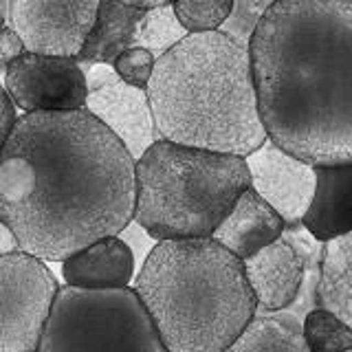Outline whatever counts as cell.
<instances>
[{
	"label": "cell",
	"mask_w": 352,
	"mask_h": 352,
	"mask_svg": "<svg viewBox=\"0 0 352 352\" xmlns=\"http://www.w3.org/2000/svg\"><path fill=\"white\" fill-rule=\"evenodd\" d=\"M135 214V161L86 110L18 117L0 150V220L20 251L64 262Z\"/></svg>",
	"instance_id": "1"
},
{
	"label": "cell",
	"mask_w": 352,
	"mask_h": 352,
	"mask_svg": "<svg viewBox=\"0 0 352 352\" xmlns=\"http://www.w3.org/2000/svg\"><path fill=\"white\" fill-rule=\"evenodd\" d=\"M264 135L313 168L352 163V3L278 0L249 42Z\"/></svg>",
	"instance_id": "2"
},
{
	"label": "cell",
	"mask_w": 352,
	"mask_h": 352,
	"mask_svg": "<svg viewBox=\"0 0 352 352\" xmlns=\"http://www.w3.org/2000/svg\"><path fill=\"white\" fill-rule=\"evenodd\" d=\"M146 95L163 141L245 159L267 139L249 49L220 31L187 36L154 62Z\"/></svg>",
	"instance_id": "3"
},
{
	"label": "cell",
	"mask_w": 352,
	"mask_h": 352,
	"mask_svg": "<svg viewBox=\"0 0 352 352\" xmlns=\"http://www.w3.org/2000/svg\"><path fill=\"white\" fill-rule=\"evenodd\" d=\"M135 293L168 352H225L258 313L242 260L212 238L154 242Z\"/></svg>",
	"instance_id": "4"
},
{
	"label": "cell",
	"mask_w": 352,
	"mask_h": 352,
	"mask_svg": "<svg viewBox=\"0 0 352 352\" xmlns=\"http://www.w3.org/2000/svg\"><path fill=\"white\" fill-rule=\"evenodd\" d=\"M249 187L245 159L159 139L135 161L132 223L152 238H212Z\"/></svg>",
	"instance_id": "5"
},
{
	"label": "cell",
	"mask_w": 352,
	"mask_h": 352,
	"mask_svg": "<svg viewBox=\"0 0 352 352\" xmlns=\"http://www.w3.org/2000/svg\"><path fill=\"white\" fill-rule=\"evenodd\" d=\"M38 352H168L135 289L60 286Z\"/></svg>",
	"instance_id": "6"
},
{
	"label": "cell",
	"mask_w": 352,
	"mask_h": 352,
	"mask_svg": "<svg viewBox=\"0 0 352 352\" xmlns=\"http://www.w3.org/2000/svg\"><path fill=\"white\" fill-rule=\"evenodd\" d=\"M58 280L25 251L0 256V352H38Z\"/></svg>",
	"instance_id": "7"
},
{
	"label": "cell",
	"mask_w": 352,
	"mask_h": 352,
	"mask_svg": "<svg viewBox=\"0 0 352 352\" xmlns=\"http://www.w3.org/2000/svg\"><path fill=\"white\" fill-rule=\"evenodd\" d=\"M97 7L95 0H16L7 20L27 53L77 60Z\"/></svg>",
	"instance_id": "8"
},
{
	"label": "cell",
	"mask_w": 352,
	"mask_h": 352,
	"mask_svg": "<svg viewBox=\"0 0 352 352\" xmlns=\"http://www.w3.org/2000/svg\"><path fill=\"white\" fill-rule=\"evenodd\" d=\"M5 91L16 110L29 113H69L84 110V69L71 58L22 53L5 71Z\"/></svg>",
	"instance_id": "9"
},
{
	"label": "cell",
	"mask_w": 352,
	"mask_h": 352,
	"mask_svg": "<svg viewBox=\"0 0 352 352\" xmlns=\"http://www.w3.org/2000/svg\"><path fill=\"white\" fill-rule=\"evenodd\" d=\"M249 172V187L278 214L286 227H297L306 214L315 190V168L275 143L264 139L245 157Z\"/></svg>",
	"instance_id": "10"
},
{
	"label": "cell",
	"mask_w": 352,
	"mask_h": 352,
	"mask_svg": "<svg viewBox=\"0 0 352 352\" xmlns=\"http://www.w3.org/2000/svg\"><path fill=\"white\" fill-rule=\"evenodd\" d=\"M84 110L113 132L132 161H139L141 154L161 139L146 91L124 84L119 77L88 93Z\"/></svg>",
	"instance_id": "11"
},
{
	"label": "cell",
	"mask_w": 352,
	"mask_h": 352,
	"mask_svg": "<svg viewBox=\"0 0 352 352\" xmlns=\"http://www.w3.org/2000/svg\"><path fill=\"white\" fill-rule=\"evenodd\" d=\"M260 313H280L297 302L306 280V262L284 238L242 260Z\"/></svg>",
	"instance_id": "12"
},
{
	"label": "cell",
	"mask_w": 352,
	"mask_h": 352,
	"mask_svg": "<svg viewBox=\"0 0 352 352\" xmlns=\"http://www.w3.org/2000/svg\"><path fill=\"white\" fill-rule=\"evenodd\" d=\"M284 220L247 187L214 229L212 240L238 260H247L284 236Z\"/></svg>",
	"instance_id": "13"
},
{
	"label": "cell",
	"mask_w": 352,
	"mask_h": 352,
	"mask_svg": "<svg viewBox=\"0 0 352 352\" xmlns=\"http://www.w3.org/2000/svg\"><path fill=\"white\" fill-rule=\"evenodd\" d=\"M352 163L315 168V190L300 225L317 242L352 231Z\"/></svg>",
	"instance_id": "14"
},
{
	"label": "cell",
	"mask_w": 352,
	"mask_h": 352,
	"mask_svg": "<svg viewBox=\"0 0 352 352\" xmlns=\"http://www.w3.org/2000/svg\"><path fill=\"white\" fill-rule=\"evenodd\" d=\"M66 286L86 291L126 289L135 275V253L121 236L93 242L62 262Z\"/></svg>",
	"instance_id": "15"
},
{
	"label": "cell",
	"mask_w": 352,
	"mask_h": 352,
	"mask_svg": "<svg viewBox=\"0 0 352 352\" xmlns=\"http://www.w3.org/2000/svg\"><path fill=\"white\" fill-rule=\"evenodd\" d=\"M157 5L159 3H99L95 22L75 62L82 69L93 64L113 66L121 53L135 47L141 18Z\"/></svg>",
	"instance_id": "16"
},
{
	"label": "cell",
	"mask_w": 352,
	"mask_h": 352,
	"mask_svg": "<svg viewBox=\"0 0 352 352\" xmlns=\"http://www.w3.org/2000/svg\"><path fill=\"white\" fill-rule=\"evenodd\" d=\"M317 308L352 324V236L324 242L315 282Z\"/></svg>",
	"instance_id": "17"
},
{
	"label": "cell",
	"mask_w": 352,
	"mask_h": 352,
	"mask_svg": "<svg viewBox=\"0 0 352 352\" xmlns=\"http://www.w3.org/2000/svg\"><path fill=\"white\" fill-rule=\"evenodd\" d=\"M225 352H311L300 319L291 313H256Z\"/></svg>",
	"instance_id": "18"
},
{
	"label": "cell",
	"mask_w": 352,
	"mask_h": 352,
	"mask_svg": "<svg viewBox=\"0 0 352 352\" xmlns=\"http://www.w3.org/2000/svg\"><path fill=\"white\" fill-rule=\"evenodd\" d=\"M183 38H187V31L176 20L172 3H159L141 18L135 36V47L146 49L154 60H159Z\"/></svg>",
	"instance_id": "19"
},
{
	"label": "cell",
	"mask_w": 352,
	"mask_h": 352,
	"mask_svg": "<svg viewBox=\"0 0 352 352\" xmlns=\"http://www.w3.org/2000/svg\"><path fill=\"white\" fill-rule=\"evenodd\" d=\"M302 335L311 352H348L352 350V326L333 313L313 306L302 319Z\"/></svg>",
	"instance_id": "20"
},
{
	"label": "cell",
	"mask_w": 352,
	"mask_h": 352,
	"mask_svg": "<svg viewBox=\"0 0 352 352\" xmlns=\"http://www.w3.org/2000/svg\"><path fill=\"white\" fill-rule=\"evenodd\" d=\"M231 5V0H179L172 3V9L187 36H194L218 31L227 20Z\"/></svg>",
	"instance_id": "21"
},
{
	"label": "cell",
	"mask_w": 352,
	"mask_h": 352,
	"mask_svg": "<svg viewBox=\"0 0 352 352\" xmlns=\"http://www.w3.org/2000/svg\"><path fill=\"white\" fill-rule=\"evenodd\" d=\"M269 0H264V3L262 0H240V3H234L227 20L218 31L229 36L231 40H236L242 47H249L253 31H256L258 22L264 11L269 9Z\"/></svg>",
	"instance_id": "22"
},
{
	"label": "cell",
	"mask_w": 352,
	"mask_h": 352,
	"mask_svg": "<svg viewBox=\"0 0 352 352\" xmlns=\"http://www.w3.org/2000/svg\"><path fill=\"white\" fill-rule=\"evenodd\" d=\"M154 62H157V60H154L146 49L132 47V49L121 53L119 58L113 62V71L124 84L146 91V86H148L150 77H152Z\"/></svg>",
	"instance_id": "23"
},
{
	"label": "cell",
	"mask_w": 352,
	"mask_h": 352,
	"mask_svg": "<svg viewBox=\"0 0 352 352\" xmlns=\"http://www.w3.org/2000/svg\"><path fill=\"white\" fill-rule=\"evenodd\" d=\"M22 53H27L22 47L20 38L16 36V31L11 27H5L0 31V71H7V66L18 60Z\"/></svg>",
	"instance_id": "24"
},
{
	"label": "cell",
	"mask_w": 352,
	"mask_h": 352,
	"mask_svg": "<svg viewBox=\"0 0 352 352\" xmlns=\"http://www.w3.org/2000/svg\"><path fill=\"white\" fill-rule=\"evenodd\" d=\"M18 121V110L11 104V99L5 91V86H0V150H3L5 141L9 139L11 130H14Z\"/></svg>",
	"instance_id": "25"
},
{
	"label": "cell",
	"mask_w": 352,
	"mask_h": 352,
	"mask_svg": "<svg viewBox=\"0 0 352 352\" xmlns=\"http://www.w3.org/2000/svg\"><path fill=\"white\" fill-rule=\"evenodd\" d=\"M14 251H20L18 240L11 234V229L0 220V256H7V253H14Z\"/></svg>",
	"instance_id": "26"
},
{
	"label": "cell",
	"mask_w": 352,
	"mask_h": 352,
	"mask_svg": "<svg viewBox=\"0 0 352 352\" xmlns=\"http://www.w3.org/2000/svg\"><path fill=\"white\" fill-rule=\"evenodd\" d=\"M7 27V18L3 16V14H0V31H3Z\"/></svg>",
	"instance_id": "27"
},
{
	"label": "cell",
	"mask_w": 352,
	"mask_h": 352,
	"mask_svg": "<svg viewBox=\"0 0 352 352\" xmlns=\"http://www.w3.org/2000/svg\"><path fill=\"white\" fill-rule=\"evenodd\" d=\"M348 352H352V350H348Z\"/></svg>",
	"instance_id": "28"
}]
</instances>
